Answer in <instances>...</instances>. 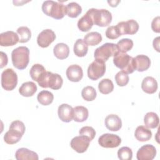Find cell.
I'll list each match as a JSON object with an SVG mask.
<instances>
[{
  "label": "cell",
  "mask_w": 160,
  "mask_h": 160,
  "mask_svg": "<svg viewBox=\"0 0 160 160\" xmlns=\"http://www.w3.org/2000/svg\"><path fill=\"white\" fill-rule=\"evenodd\" d=\"M24 124L19 120L14 121L11 122L9 131L4 136L5 142L8 144H14L18 142L25 132Z\"/></svg>",
  "instance_id": "obj_1"
},
{
  "label": "cell",
  "mask_w": 160,
  "mask_h": 160,
  "mask_svg": "<svg viewBox=\"0 0 160 160\" xmlns=\"http://www.w3.org/2000/svg\"><path fill=\"white\" fill-rule=\"evenodd\" d=\"M42 11L47 16L56 19L64 18L66 14V8L62 4L54 1H45L42 4Z\"/></svg>",
  "instance_id": "obj_2"
},
{
  "label": "cell",
  "mask_w": 160,
  "mask_h": 160,
  "mask_svg": "<svg viewBox=\"0 0 160 160\" xmlns=\"http://www.w3.org/2000/svg\"><path fill=\"white\" fill-rule=\"evenodd\" d=\"M11 59L13 66L20 70L24 69L29 61V50L26 46H19L12 50Z\"/></svg>",
  "instance_id": "obj_3"
},
{
  "label": "cell",
  "mask_w": 160,
  "mask_h": 160,
  "mask_svg": "<svg viewBox=\"0 0 160 160\" xmlns=\"http://www.w3.org/2000/svg\"><path fill=\"white\" fill-rule=\"evenodd\" d=\"M113 56V62L117 68L127 74L132 73L135 71L134 58L132 56L119 51Z\"/></svg>",
  "instance_id": "obj_4"
},
{
  "label": "cell",
  "mask_w": 160,
  "mask_h": 160,
  "mask_svg": "<svg viewBox=\"0 0 160 160\" xmlns=\"http://www.w3.org/2000/svg\"><path fill=\"white\" fill-rule=\"evenodd\" d=\"M86 13L91 17L93 24L98 26L105 27L112 21L111 13L106 9H89Z\"/></svg>",
  "instance_id": "obj_5"
},
{
  "label": "cell",
  "mask_w": 160,
  "mask_h": 160,
  "mask_svg": "<svg viewBox=\"0 0 160 160\" xmlns=\"http://www.w3.org/2000/svg\"><path fill=\"white\" fill-rule=\"evenodd\" d=\"M118 51L116 44L111 42H106L98 48L94 53L95 60L105 62L108 59L114 56Z\"/></svg>",
  "instance_id": "obj_6"
},
{
  "label": "cell",
  "mask_w": 160,
  "mask_h": 160,
  "mask_svg": "<svg viewBox=\"0 0 160 160\" xmlns=\"http://www.w3.org/2000/svg\"><path fill=\"white\" fill-rule=\"evenodd\" d=\"M62 83V78L59 74L52 73L50 71H46L44 78L38 84L43 88H50L52 89L58 90L61 88Z\"/></svg>",
  "instance_id": "obj_7"
},
{
  "label": "cell",
  "mask_w": 160,
  "mask_h": 160,
  "mask_svg": "<svg viewBox=\"0 0 160 160\" xmlns=\"http://www.w3.org/2000/svg\"><path fill=\"white\" fill-rule=\"evenodd\" d=\"M18 76L11 68H8L1 74V86L6 91H12L17 86Z\"/></svg>",
  "instance_id": "obj_8"
},
{
  "label": "cell",
  "mask_w": 160,
  "mask_h": 160,
  "mask_svg": "<svg viewBox=\"0 0 160 160\" xmlns=\"http://www.w3.org/2000/svg\"><path fill=\"white\" fill-rule=\"evenodd\" d=\"M106 72V64L104 62L94 60L88 68V76L93 81L98 80L104 76Z\"/></svg>",
  "instance_id": "obj_9"
},
{
  "label": "cell",
  "mask_w": 160,
  "mask_h": 160,
  "mask_svg": "<svg viewBox=\"0 0 160 160\" xmlns=\"http://www.w3.org/2000/svg\"><path fill=\"white\" fill-rule=\"evenodd\" d=\"M121 139L116 134L106 133L102 134L98 139L99 144L105 148H114L119 146Z\"/></svg>",
  "instance_id": "obj_10"
},
{
  "label": "cell",
  "mask_w": 160,
  "mask_h": 160,
  "mask_svg": "<svg viewBox=\"0 0 160 160\" xmlns=\"http://www.w3.org/2000/svg\"><path fill=\"white\" fill-rule=\"evenodd\" d=\"M116 27L120 36L124 34H134L139 29V24L138 22L134 19L119 22L117 24Z\"/></svg>",
  "instance_id": "obj_11"
},
{
  "label": "cell",
  "mask_w": 160,
  "mask_h": 160,
  "mask_svg": "<svg viewBox=\"0 0 160 160\" xmlns=\"http://www.w3.org/2000/svg\"><path fill=\"white\" fill-rule=\"evenodd\" d=\"M91 140L87 136L80 135L73 138L70 142L71 147L78 153H83L88 149Z\"/></svg>",
  "instance_id": "obj_12"
},
{
  "label": "cell",
  "mask_w": 160,
  "mask_h": 160,
  "mask_svg": "<svg viewBox=\"0 0 160 160\" xmlns=\"http://www.w3.org/2000/svg\"><path fill=\"white\" fill-rule=\"evenodd\" d=\"M56 39V34L54 32L50 29H46L42 31L38 36L37 43L42 48H45L48 47Z\"/></svg>",
  "instance_id": "obj_13"
},
{
  "label": "cell",
  "mask_w": 160,
  "mask_h": 160,
  "mask_svg": "<svg viewBox=\"0 0 160 160\" xmlns=\"http://www.w3.org/2000/svg\"><path fill=\"white\" fill-rule=\"evenodd\" d=\"M156 155V149L152 144H145L139 149L136 154L138 160H152Z\"/></svg>",
  "instance_id": "obj_14"
},
{
  "label": "cell",
  "mask_w": 160,
  "mask_h": 160,
  "mask_svg": "<svg viewBox=\"0 0 160 160\" xmlns=\"http://www.w3.org/2000/svg\"><path fill=\"white\" fill-rule=\"evenodd\" d=\"M19 41L18 34L12 31H8L0 34V45L1 46H14Z\"/></svg>",
  "instance_id": "obj_15"
},
{
  "label": "cell",
  "mask_w": 160,
  "mask_h": 160,
  "mask_svg": "<svg viewBox=\"0 0 160 160\" xmlns=\"http://www.w3.org/2000/svg\"><path fill=\"white\" fill-rule=\"evenodd\" d=\"M58 114L59 118L63 122H69L73 119L74 109L68 104H62L58 107Z\"/></svg>",
  "instance_id": "obj_16"
},
{
  "label": "cell",
  "mask_w": 160,
  "mask_h": 160,
  "mask_svg": "<svg viewBox=\"0 0 160 160\" xmlns=\"http://www.w3.org/2000/svg\"><path fill=\"white\" fill-rule=\"evenodd\" d=\"M68 79L72 82H79L83 76L82 68L78 64L70 65L66 72Z\"/></svg>",
  "instance_id": "obj_17"
},
{
  "label": "cell",
  "mask_w": 160,
  "mask_h": 160,
  "mask_svg": "<svg viewBox=\"0 0 160 160\" xmlns=\"http://www.w3.org/2000/svg\"><path fill=\"white\" fill-rule=\"evenodd\" d=\"M105 126L109 131H118L122 127V121L118 115L109 114L105 118Z\"/></svg>",
  "instance_id": "obj_18"
},
{
  "label": "cell",
  "mask_w": 160,
  "mask_h": 160,
  "mask_svg": "<svg viewBox=\"0 0 160 160\" xmlns=\"http://www.w3.org/2000/svg\"><path fill=\"white\" fill-rule=\"evenodd\" d=\"M134 68L139 72H142L149 69L151 65L149 58L146 55L140 54L134 58Z\"/></svg>",
  "instance_id": "obj_19"
},
{
  "label": "cell",
  "mask_w": 160,
  "mask_h": 160,
  "mask_svg": "<svg viewBox=\"0 0 160 160\" xmlns=\"http://www.w3.org/2000/svg\"><path fill=\"white\" fill-rule=\"evenodd\" d=\"M17 160H38V155L36 152L25 148L18 149L15 153Z\"/></svg>",
  "instance_id": "obj_20"
},
{
  "label": "cell",
  "mask_w": 160,
  "mask_h": 160,
  "mask_svg": "<svg viewBox=\"0 0 160 160\" xmlns=\"http://www.w3.org/2000/svg\"><path fill=\"white\" fill-rule=\"evenodd\" d=\"M141 88L146 93L153 94L158 89V82L154 78L147 76L142 81Z\"/></svg>",
  "instance_id": "obj_21"
},
{
  "label": "cell",
  "mask_w": 160,
  "mask_h": 160,
  "mask_svg": "<svg viewBox=\"0 0 160 160\" xmlns=\"http://www.w3.org/2000/svg\"><path fill=\"white\" fill-rule=\"evenodd\" d=\"M46 73V71L44 67L40 64H34L31 67L29 71V74L32 79L38 82V83L42 80Z\"/></svg>",
  "instance_id": "obj_22"
},
{
  "label": "cell",
  "mask_w": 160,
  "mask_h": 160,
  "mask_svg": "<svg viewBox=\"0 0 160 160\" xmlns=\"http://www.w3.org/2000/svg\"><path fill=\"white\" fill-rule=\"evenodd\" d=\"M37 91L36 84L32 81L24 82L19 89L21 95L24 97H30L34 95Z\"/></svg>",
  "instance_id": "obj_23"
},
{
  "label": "cell",
  "mask_w": 160,
  "mask_h": 160,
  "mask_svg": "<svg viewBox=\"0 0 160 160\" xmlns=\"http://www.w3.org/2000/svg\"><path fill=\"white\" fill-rule=\"evenodd\" d=\"M134 136L139 141L144 142L149 141L151 138L152 132L146 126H139L135 130Z\"/></svg>",
  "instance_id": "obj_24"
},
{
  "label": "cell",
  "mask_w": 160,
  "mask_h": 160,
  "mask_svg": "<svg viewBox=\"0 0 160 160\" xmlns=\"http://www.w3.org/2000/svg\"><path fill=\"white\" fill-rule=\"evenodd\" d=\"M54 56L59 59H64L69 56V48L68 46L63 42L58 43L53 49Z\"/></svg>",
  "instance_id": "obj_25"
},
{
  "label": "cell",
  "mask_w": 160,
  "mask_h": 160,
  "mask_svg": "<svg viewBox=\"0 0 160 160\" xmlns=\"http://www.w3.org/2000/svg\"><path fill=\"white\" fill-rule=\"evenodd\" d=\"M74 121L78 122H81L85 121L89 116L88 109L82 106H78L73 108Z\"/></svg>",
  "instance_id": "obj_26"
},
{
  "label": "cell",
  "mask_w": 160,
  "mask_h": 160,
  "mask_svg": "<svg viewBox=\"0 0 160 160\" xmlns=\"http://www.w3.org/2000/svg\"><path fill=\"white\" fill-rule=\"evenodd\" d=\"M159 119L158 114L154 112H149L144 117V123L148 128L154 129L158 126Z\"/></svg>",
  "instance_id": "obj_27"
},
{
  "label": "cell",
  "mask_w": 160,
  "mask_h": 160,
  "mask_svg": "<svg viewBox=\"0 0 160 160\" xmlns=\"http://www.w3.org/2000/svg\"><path fill=\"white\" fill-rule=\"evenodd\" d=\"M74 52L78 57H84L88 51V46L82 39H78L74 45Z\"/></svg>",
  "instance_id": "obj_28"
},
{
  "label": "cell",
  "mask_w": 160,
  "mask_h": 160,
  "mask_svg": "<svg viewBox=\"0 0 160 160\" xmlns=\"http://www.w3.org/2000/svg\"><path fill=\"white\" fill-rule=\"evenodd\" d=\"M93 24L92 19L87 13L81 17L78 22V27L79 29L82 32H87L90 30Z\"/></svg>",
  "instance_id": "obj_29"
},
{
  "label": "cell",
  "mask_w": 160,
  "mask_h": 160,
  "mask_svg": "<svg viewBox=\"0 0 160 160\" xmlns=\"http://www.w3.org/2000/svg\"><path fill=\"white\" fill-rule=\"evenodd\" d=\"M84 41L88 46H96L102 41V36L98 32H91L84 37Z\"/></svg>",
  "instance_id": "obj_30"
},
{
  "label": "cell",
  "mask_w": 160,
  "mask_h": 160,
  "mask_svg": "<svg viewBox=\"0 0 160 160\" xmlns=\"http://www.w3.org/2000/svg\"><path fill=\"white\" fill-rule=\"evenodd\" d=\"M66 14L72 18H77L82 12L81 6L76 2L68 3L66 6Z\"/></svg>",
  "instance_id": "obj_31"
},
{
  "label": "cell",
  "mask_w": 160,
  "mask_h": 160,
  "mask_svg": "<svg viewBox=\"0 0 160 160\" xmlns=\"http://www.w3.org/2000/svg\"><path fill=\"white\" fill-rule=\"evenodd\" d=\"M38 102L44 106H48L51 104L54 99V96L52 92L48 91H42L39 92L37 96Z\"/></svg>",
  "instance_id": "obj_32"
},
{
  "label": "cell",
  "mask_w": 160,
  "mask_h": 160,
  "mask_svg": "<svg viewBox=\"0 0 160 160\" xmlns=\"http://www.w3.org/2000/svg\"><path fill=\"white\" fill-rule=\"evenodd\" d=\"M98 89L101 93L108 94L113 91L114 85L111 79H103L99 82Z\"/></svg>",
  "instance_id": "obj_33"
},
{
  "label": "cell",
  "mask_w": 160,
  "mask_h": 160,
  "mask_svg": "<svg viewBox=\"0 0 160 160\" xmlns=\"http://www.w3.org/2000/svg\"><path fill=\"white\" fill-rule=\"evenodd\" d=\"M17 34L19 38V42L21 43L28 42L31 37V30L26 26H21L18 28L17 29Z\"/></svg>",
  "instance_id": "obj_34"
},
{
  "label": "cell",
  "mask_w": 160,
  "mask_h": 160,
  "mask_svg": "<svg viewBox=\"0 0 160 160\" xmlns=\"http://www.w3.org/2000/svg\"><path fill=\"white\" fill-rule=\"evenodd\" d=\"M118 49L121 52L129 51L133 47V41L131 39L123 38L119 41L116 44Z\"/></svg>",
  "instance_id": "obj_35"
},
{
  "label": "cell",
  "mask_w": 160,
  "mask_h": 160,
  "mask_svg": "<svg viewBox=\"0 0 160 160\" xmlns=\"http://www.w3.org/2000/svg\"><path fill=\"white\" fill-rule=\"evenodd\" d=\"M96 89L91 86L84 87L81 92V96L82 98L86 101H91L95 99L96 98Z\"/></svg>",
  "instance_id": "obj_36"
},
{
  "label": "cell",
  "mask_w": 160,
  "mask_h": 160,
  "mask_svg": "<svg viewBox=\"0 0 160 160\" xmlns=\"http://www.w3.org/2000/svg\"><path fill=\"white\" fill-rule=\"evenodd\" d=\"M118 156L121 160H131L132 158V151L129 147H122L118 151Z\"/></svg>",
  "instance_id": "obj_37"
},
{
  "label": "cell",
  "mask_w": 160,
  "mask_h": 160,
  "mask_svg": "<svg viewBox=\"0 0 160 160\" xmlns=\"http://www.w3.org/2000/svg\"><path fill=\"white\" fill-rule=\"evenodd\" d=\"M129 80V76L128 74L123 71H119L116 75H115V81L116 82V84L119 86H124L127 85Z\"/></svg>",
  "instance_id": "obj_38"
},
{
  "label": "cell",
  "mask_w": 160,
  "mask_h": 160,
  "mask_svg": "<svg viewBox=\"0 0 160 160\" xmlns=\"http://www.w3.org/2000/svg\"><path fill=\"white\" fill-rule=\"evenodd\" d=\"M79 133L80 135L88 137L91 141H92L96 136V131L91 126H84L81 128Z\"/></svg>",
  "instance_id": "obj_39"
},
{
  "label": "cell",
  "mask_w": 160,
  "mask_h": 160,
  "mask_svg": "<svg viewBox=\"0 0 160 160\" xmlns=\"http://www.w3.org/2000/svg\"><path fill=\"white\" fill-rule=\"evenodd\" d=\"M106 36L110 39H115L120 36L116 26H111L106 31Z\"/></svg>",
  "instance_id": "obj_40"
},
{
  "label": "cell",
  "mask_w": 160,
  "mask_h": 160,
  "mask_svg": "<svg viewBox=\"0 0 160 160\" xmlns=\"http://www.w3.org/2000/svg\"><path fill=\"white\" fill-rule=\"evenodd\" d=\"M151 28L155 32H160V17L157 16L153 19L151 22Z\"/></svg>",
  "instance_id": "obj_41"
},
{
  "label": "cell",
  "mask_w": 160,
  "mask_h": 160,
  "mask_svg": "<svg viewBox=\"0 0 160 160\" xmlns=\"http://www.w3.org/2000/svg\"><path fill=\"white\" fill-rule=\"evenodd\" d=\"M0 54H1V68H2L3 67L7 65L8 59V56L6 54L4 53V52L1 51Z\"/></svg>",
  "instance_id": "obj_42"
},
{
  "label": "cell",
  "mask_w": 160,
  "mask_h": 160,
  "mask_svg": "<svg viewBox=\"0 0 160 160\" xmlns=\"http://www.w3.org/2000/svg\"><path fill=\"white\" fill-rule=\"evenodd\" d=\"M153 47L158 52H159V37L154 38L153 40Z\"/></svg>",
  "instance_id": "obj_43"
},
{
  "label": "cell",
  "mask_w": 160,
  "mask_h": 160,
  "mask_svg": "<svg viewBox=\"0 0 160 160\" xmlns=\"http://www.w3.org/2000/svg\"><path fill=\"white\" fill-rule=\"evenodd\" d=\"M108 2L109 4V6L112 7H116L118 6V3L120 2V1H108Z\"/></svg>",
  "instance_id": "obj_44"
}]
</instances>
